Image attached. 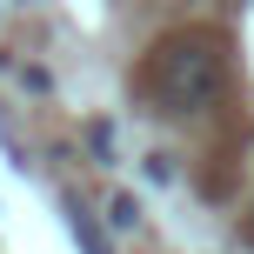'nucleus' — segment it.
<instances>
[{
	"instance_id": "obj_1",
	"label": "nucleus",
	"mask_w": 254,
	"mask_h": 254,
	"mask_svg": "<svg viewBox=\"0 0 254 254\" xmlns=\"http://www.w3.org/2000/svg\"><path fill=\"white\" fill-rule=\"evenodd\" d=\"M154 94H161L167 114H188V107H207L221 94V54L207 40H167L154 54Z\"/></svg>"
},
{
	"instance_id": "obj_2",
	"label": "nucleus",
	"mask_w": 254,
	"mask_h": 254,
	"mask_svg": "<svg viewBox=\"0 0 254 254\" xmlns=\"http://www.w3.org/2000/svg\"><path fill=\"white\" fill-rule=\"evenodd\" d=\"M67 228H74V241H80V254H114V248H107V234L94 228V214H87V207H80V201H67Z\"/></svg>"
},
{
	"instance_id": "obj_3",
	"label": "nucleus",
	"mask_w": 254,
	"mask_h": 254,
	"mask_svg": "<svg viewBox=\"0 0 254 254\" xmlns=\"http://www.w3.org/2000/svg\"><path fill=\"white\" fill-rule=\"evenodd\" d=\"M107 221H114V228H134V221H140V201H134V194H121V201H114V214H107Z\"/></svg>"
}]
</instances>
